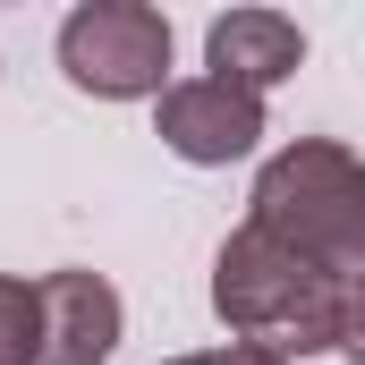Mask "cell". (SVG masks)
Returning <instances> with one entry per match:
<instances>
[{"mask_svg": "<svg viewBox=\"0 0 365 365\" xmlns=\"http://www.w3.org/2000/svg\"><path fill=\"white\" fill-rule=\"evenodd\" d=\"M170 365H280V357L247 349V340H230V349H204V357H170Z\"/></svg>", "mask_w": 365, "mask_h": 365, "instance_id": "cell-8", "label": "cell"}, {"mask_svg": "<svg viewBox=\"0 0 365 365\" xmlns=\"http://www.w3.org/2000/svg\"><path fill=\"white\" fill-rule=\"evenodd\" d=\"M119 349V289L102 272L34 280V365H102Z\"/></svg>", "mask_w": 365, "mask_h": 365, "instance_id": "cell-5", "label": "cell"}, {"mask_svg": "<svg viewBox=\"0 0 365 365\" xmlns=\"http://www.w3.org/2000/svg\"><path fill=\"white\" fill-rule=\"evenodd\" d=\"M204 60H212V77L238 93L280 86V77H297V60H306V34H297V17H280V9H230V17H212V34H204Z\"/></svg>", "mask_w": 365, "mask_h": 365, "instance_id": "cell-6", "label": "cell"}, {"mask_svg": "<svg viewBox=\"0 0 365 365\" xmlns=\"http://www.w3.org/2000/svg\"><path fill=\"white\" fill-rule=\"evenodd\" d=\"M264 136V102L221 77H187V86H162V145L195 162V170H221L238 153H255Z\"/></svg>", "mask_w": 365, "mask_h": 365, "instance_id": "cell-4", "label": "cell"}, {"mask_svg": "<svg viewBox=\"0 0 365 365\" xmlns=\"http://www.w3.org/2000/svg\"><path fill=\"white\" fill-rule=\"evenodd\" d=\"M0 365H34V280L0 272Z\"/></svg>", "mask_w": 365, "mask_h": 365, "instance_id": "cell-7", "label": "cell"}, {"mask_svg": "<svg viewBox=\"0 0 365 365\" xmlns=\"http://www.w3.org/2000/svg\"><path fill=\"white\" fill-rule=\"evenodd\" d=\"M247 230H264L272 247L357 280L365 272V170H357V153L323 145V136L272 153L264 179H255V221Z\"/></svg>", "mask_w": 365, "mask_h": 365, "instance_id": "cell-2", "label": "cell"}, {"mask_svg": "<svg viewBox=\"0 0 365 365\" xmlns=\"http://www.w3.org/2000/svg\"><path fill=\"white\" fill-rule=\"evenodd\" d=\"M60 68H68L77 93H102V102L162 93L170 86V17L145 9V0L68 9V26H60Z\"/></svg>", "mask_w": 365, "mask_h": 365, "instance_id": "cell-3", "label": "cell"}, {"mask_svg": "<svg viewBox=\"0 0 365 365\" xmlns=\"http://www.w3.org/2000/svg\"><path fill=\"white\" fill-rule=\"evenodd\" d=\"M212 306H221V323L247 349H264L280 365L314 357V349H357V323H365L357 280H340L323 264H306V255H289V247H272L264 230H238L221 247Z\"/></svg>", "mask_w": 365, "mask_h": 365, "instance_id": "cell-1", "label": "cell"}]
</instances>
